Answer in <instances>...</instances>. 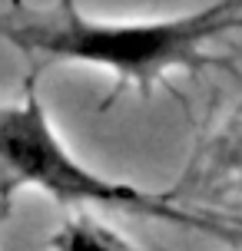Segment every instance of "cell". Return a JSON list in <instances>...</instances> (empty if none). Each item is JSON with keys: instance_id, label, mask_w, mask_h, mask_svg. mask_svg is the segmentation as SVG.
Here are the masks:
<instances>
[{"instance_id": "obj_1", "label": "cell", "mask_w": 242, "mask_h": 251, "mask_svg": "<svg viewBox=\"0 0 242 251\" xmlns=\"http://www.w3.org/2000/svg\"><path fill=\"white\" fill-rule=\"evenodd\" d=\"M236 26H242V0H216L163 20H87L73 0H63L57 17L0 20V37L27 53L100 66L120 83L150 86L169 70L196 66L206 43Z\"/></svg>"}, {"instance_id": "obj_2", "label": "cell", "mask_w": 242, "mask_h": 251, "mask_svg": "<svg viewBox=\"0 0 242 251\" xmlns=\"http://www.w3.org/2000/svg\"><path fill=\"white\" fill-rule=\"evenodd\" d=\"M20 188L47 192L60 205H103V208H126L140 215L169 218L179 225L206 228L229 235L222 218L203 212H189L166 195H150L126 182L96 176L80 162L57 136L43 102L27 86L24 100L13 106H0V212H7L10 199Z\"/></svg>"}, {"instance_id": "obj_3", "label": "cell", "mask_w": 242, "mask_h": 251, "mask_svg": "<svg viewBox=\"0 0 242 251\" xmlns=\"http://www.w3.org/2000/svg\"><path fill=\"white\" fill-rule=\"evenodd\" d=\"M53 251H136L123 235H116L113 228L103 222H93L87 215L70 218L60 225V231L50 238Z\"/></svg>"}, {"instance_id": "obj_4", "label": "cell", "mask_w": 242, "mask_h": 251, "mask_svg": "<svg viewBox=\"0 0 242 251\" xmlns=\"http://www.w3.org/2000/svg\"><path fill=\"white\" fill-rule=\"evenodd\" d=\"M232 165L242 176V129H239V136H236V142H232Z\"/></svg>"}]
</instances>
